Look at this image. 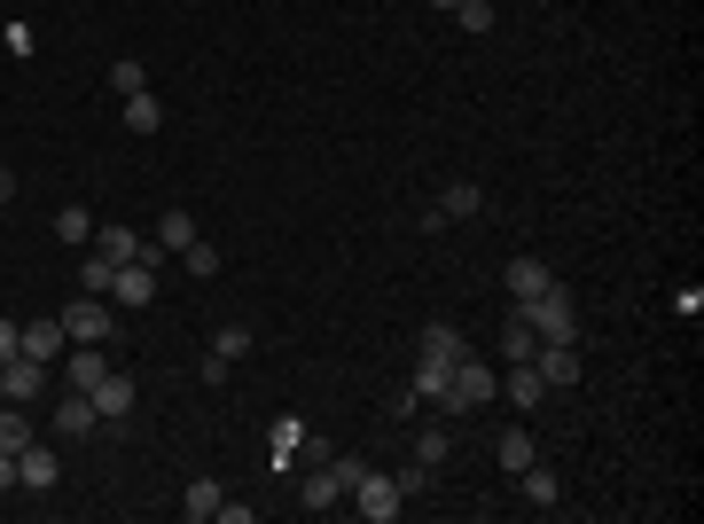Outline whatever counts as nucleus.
I'll list each match as a JSON object with an SVG mask.
<instances>
[{
  "label": "nucleus",
  "instance_id": "nucleus-1",
  "mask_svg": "<svg viewBox=\"0 0 704 524\" xmlns=\"http://www.w3.org/2000/svg\"><path fill=\"white\" fill-rule=\"evenodd\" d=\"M533 321V337L540 345H580V313H572V290H563V282H548V290H533L525 306H516Z\"/></svg>",
  "mask_w": 704,
  "mask_h": 524
},
{
  "label": "nucleus",
  "instance_id": "nucleus-2",
  "mask_svg": "<svg viewBox=\"0 0 704 524\" xmlns=\"http://www.w3.org/2000/svg\"><path fill=\"white\" fill-rule=\"evenodd\" d=\"M493 392H501V376H493L478 353H462V360H454V384H446V407H439V415H478V407H493Z\"/></svg>",
  "mask_w": 704,
  "mask_h": 524
},
{
  "label": "nucleus",
  "instance_id": "nucleus-3",
  "mask_svg": "<svg viewBox=\"0 0 704 524\" xmlns=\"http://www.w3.org/2000/svg\"><path fill=\"white\" fill-rule=\"evenodd\" d=\"M345 501H353V516H368V524H392L407 501H399V486L384 478V469H360V478L345 486Z\"/></svg>",
  "mask_w": 704,
  "mask_h": 524
},
{
  "label": "nucleus",
  "instance_id": "nucleus-4",
  "mask_svg": "<svg viewBox=\"0 0 704 524\" xmlns=\"http://www.w3.org/2000/svg\"><path fill=\"white\" fill-rule=\"evenodd\" d=\"M478 212H486V188H478V180H446V188H439V204L422 212V227L439 235V227H454V219H478Z\"/></svg>",
  "mask_w": 704,
  "mask_h": 524
},
{
  "label": "nucleus",
  "instance_id": "nucleus-5",
  "mask_svg": "<svg viewBox=\"0 0 704 524\" xmlns=\"http://www.w3.org/2000/svg\"><path fill=\"white\" fill-rule=\"evenodd\" d=\"M110 321H118V306L86 290V298L63 313V337H71V345H103V337H110Z\"/></svg>",
  "mask_w": 704,
  "mask_h": 524
},
{
  "label": "nucleus",
  "instance_id": "nucleus-6",
  "mask_svg": "<svg viewBox=\"0 0 704 524\" xmlns=\"http://www.w3.org/2000/svg\"><path fill=\"white\" fill-rule=\"evenodd\" d=\"M110 306H118V313H141V306H157V266L126 259V266L110 274Z\"/></svg>",
  "mask_w": 704,
  "mask_h": 524
},
{
  "label": "nucleus",
  "instance_id": "nucleus-7",
  "mask_svg": "<svg viewBox=\"0 0 704 524\" xmlns=\"http://www.w3.org/2000/svg\"><path fill=\"white\" fill-rule=\"evenodd\" d=\"M39 384H47V360H32V353H16V360H0V400H9V407L39 400Z\"/></svg>",
  "mask_w": 704,
  "mask_h": 524
},
{
  "label": "nucleus",
  "instance_id": "nucleus-8",
  "mask_svg": "<svg viewBox=\"0 0 704 524\" xmlns=\"http://www.w3.org/2000/svg\"><path fill=\"white\" fill-rule=\"evenodd\" d=\"M533 368L548 392H572L580 384V345H533Z\"/></svg>",
  "mask_w": 704,
  "mask_h": 524
},
{
  "label": "nucleus",
  "instance_id": "nucleus-9",
  "mask_svg": "<svg viewBox=\"0 0 704 524\" xmlns=\"http://www.w3.org/2000/svg\"><path fill=\"white\" fill-rule=\"evenodd\" d=\"M501 392H509V407H516V415H533V407L548 400V384H540V368H533V360H509Z\"/></svg>",
  "mask_w": 704,
  "mask_h": 524
},
{
  "label": "nucleus",
  "instance_id": "nucleus-10",
  "mask_svg": "<svg viewBox=\"0 0 704 524\" xmlns=\"http://www.w3.org/2000/svg\"><path fill=\"white\" fill-rule=\"evenodd\" d=\"M103 376H110V368H103V345H71V353H63V392H94Z\"/></svg>",
  "mask_w": 704,
  "mask_h": 524
},
{
  "label": "nucleus",
  "instance_id": "nucleus-11",
  "mask_svg": "<svg viewBox=\"0 0 704 524\" xmlns=\"http://www.w3.org/2000/svg\"><path fill=\"white\" fill-rule=\"evenodd\" d=\"M94 251H103L110 266H126V259H141V251H150V243H141V235H133L126 219H110V227H103V219H94Z\"/></svg>",
  "mask_w": 704,
  "mask_h": 524
},
{
  "label": "nucleus",
  "instance_id": "nucleus-12",
  "mask_svg": "<svg viewBox=\"0 0 704 524\" xmlns=\"http://www.w3.org/2000/svg\"><path fill=\"white\" fill-rule=\"evenodd\" d=\"M407 384H415V400H431V407H446V384H454V360H431V353H422V360H415V376H407Z\"/></svg>",
  "mask_w": 704,
  "mask_h": 524
},
{
  "label": "nucleus",
  "instance_id": "nucleus-13",
  "mask_svg": "<svg viewBox=\"0 0 704 524\" xmlns=\"http://www.w3.org/2000/svg\"><path fill=\"white\" fill-rule=\"evenodd\" d=\"M16 486H24V493H47V486H56V454H47L39 439L16 454Z\"/></svg>",
  "mask_w": 704,
  "mask_h": 524
},
{
  "label": "nucleus",
  "instance_id": "nucleus-14",
  "mask_svg": "<svg viewBox=\"0 0 704 524\" xmlns=\"http://www.w3.org/2000/svg\"><path fill=\"white\" fill-rule=\"evenodd\" d=\"M548 282H556V274H548V259H533V251H525V259H509V298H516V306H525L533 290H548Z\"/></svg>",
  "mask_w": 704,
  "mask_h": 524
},
{
  "label": "nucleus",
  "instance_id": "nucleus-15",
  "mask_svg": "<svg viewBox=\"0 0 704 524\" xmlns=\"http://www.w3.org/2000/svg\"><path fill=\"white\" fill-rule=\"evenodd\" d=\"M63 345H71V337H63V321H24V353H32V360L56 368V360H63Z\"/></svg>",
  "mask_w": 704,
  "mask_h": 524
},
{
  "label": "nucleus",
  "instance_id": "nucleus-16",
  "mask_svg": "<svg viewBox=\"0 0 704 524\" xmlns=\"http://www.w3.org/2000/svg\"><path fill=\"white\" fill-rule=\"evenodd\" d=\"M86 400H94V415H133V400H141V392H133V376H103V384H94Z\"/></svg>",
  "mask_w": 704,
  "mask_h": 524
},
{
  "label": "nucleus",
  "instance_id": "nucleus-17",
  "mask_svg": "<svg viewBox=\"0 0 704 524\" xmlns=\"http://www.w3.org/2000/svg\"><path fill=\"white\" fill-rule=\"evenodd\" d=\"M157 126H165V103H157V94H150V86L126 94V133H157Z\"/></svg>",
  "mask_w": 704,
  "mask_h": 524
},
{
  "label": "nucleus",
  "instance_id": "nucleus-18",
  "mask_svg": "<svg viewBox=\"0 0 704 524\" xmlns=\"http://www.w3.org/2000/svg\"><path fill=\"white\" fill-rule=\"evenodd\" d=\"M422 353H431V360H462V353H469V337H462L454 321H431V329H422Z\"/></svg>",
  "mask_w": 704,
  "mask_h": 524
},
{
  "label": "nucleus",
  "instance_id": "nucleus-19",
  "mask_svg": "<svg viewBox=\"0 0 704 524\" xmlns=\"http://www.w3.org/2000/svg\"><path fill=\"white\" fill-rule=\"evenodd\" d=\"M516 493H525L533 509H556V469H540V462H525V469H516Z\"/></svg>",
  "mask_w": 704,
  "mask_h": 524
},
{
  "label": "nucleus",
  "instance_id": "nucleus-20",
  "mask_svg": "<svg viewBox=\"0 0 704 524\" xmlns=\"http://www.w3.org/2000/svg\"><path fill=\"white\" fill-rule=\"evenodd\" d=\"M150 243H157V251H188V243H196V219H188V212H165Z\"/></svg>",
  "mask_w": 704,
  "mask_h": 524
},
{
  "label": "nucleus",
  "instance_id": "nucleus-21",
  "mask_svg": "<svg viewBox=\"0 0 704 524\" xmlns=\"http://www.w3.org/2000/svg\"><path fill=\"white\" fill-rule=\"evenodd\" d=\"M337 501H345V478H337V469L321 462L313 478H306V509H337Z\"/></svg>",
  "mask_w": 704,
  "mask_h": 524
},
{
  "label": "nucleus",
  "instance_id": "nucleus-22",
  "mask_svg": "<svg viewBox=\"0 0 704 524\" xmlns=\"http://www.w3.org/2000/svg\"><path fill=\"white\" fill-rule=\"evenodd\" d=\"M501 469H509V478H516V469H525V462H540V446H533V431H501Z\"/></svg>",
  "mask_w": 704,
  "mask_h": 524
},
{
  "label": "nucleus",
  "instance_id": "nucleus-23",
  "mask_svg": "<svg viewBox=\"0 0 704 524\" xmlns=\"http://www.w3.org/2000/svg\"><path fill=\"white\" fill-rule=\"evenodd\" d=\"M56 243H94V212L86 204H63L56 212Z\"/></svg>",
  "mask_w": 704,
  "mask_h": 524
},
{
  "label": "nucleus",
  "instance_id": "nucleus-24",
  "mask_svg": "<svg viewBox=\"0 0 704 524\" xmlns=\"http://www.w3.org/2000/svg\"><path fill=\"white\" fill-rule=\"evenodd\" d=\"M94 422H103V415H94V400H86V392H63V439H86Z\"/></svg>",
  "mask_w": 704,
  "mask_h": 524
},
{
  "label": "nucleus",
  "instance_id": "nucleus-25",
  "mask_svg": "<svg viewBox=\"0 0 704 524\" xmlns=\"http://www.w3.org/2000/svg\"><path fill=\"white\" fill-rule=\"evenodd\" d=\"M219 501H227V493H219V478H196L180 509H188V524H204V516H219Z\"/></svg>",
  "mask_w": 704,
  "mask_h": 524
},
{
  "label": "nucleus",
  "instance_id": "nucleus-26",
  "mask_svg": "<svg viewBox=\"0 0 704 524\" xmlns=\"http://www.w3.org/2000/svg\"><path fill=\"white\" fill-rule=\"evenodd\" d=\"M32 446V422H24V407H9L0 400V454H24Z\"/></svg>",
  "mask_w": 704,
  "mask_h": 524
},
{
  "label": "nucleus",
  "instance_id": "nucleus-27",
  "mask_svg": "<svg viewBox=\"0 0 704 524\" xmlns=\"http://www.w3.org/2000/svg\"><path fill=\"white\" fill-rule=\"evenodd\" d=\"M533 345H540V337H533V321H525V313H509V321H501V353H509V360H533Z\"/></svg>",
  "mask_w": 704,
  "mask_h": 524
},
{
  "label": "nucleus",
  "instance_id": "nucleus-28",
  "mask_svg": "<svg viewBox=\"0 0 704 524\" xmlns=\"http://www.w3.org/2000/svg\"><path fill=\"white\" fill-rule=\"evenodd\" d=\"M298 446H306V422L282 415V422H274V462H298Z\"/></svg>",
  "mask_w": 704,
  "mask_h": 524
},
{
  "label": "nucleus",
  "instance_id": "nucleus-29",
  "mask_svg": "<svg viewBox=\"0 0 704 524\" xmlns=\"http://www.w3.org/2000/svg\"><path fill=\"white\" fill-rule=\"evenodd\" d=\"M454 24H462L469 39H486V32H493V0H462V9H454Z\"/></svg>",
  "mask_w": 704,
  "mask_h": 524
},
{
  "label": "nucleus",
  "instance_id": "nucleus-30",
  "mask_svg": "<svg viewBox=\"0 0 704 524\" xmlns=\"http://www.w3.org/2000/svg\"><path fill=\"white\" fill-rule=\"evenodd\" d=\"M141 86H150V63H110V94H118V103L141 94Z\"/></svg>",
  "mask_w": 704,
  "mask_h": 524
},
{
  "label": "nucleus",
  "instance_id": "nucleus-31",
  "mask_svg": "<svg viewBox=\"0 0 704 524\" xmlns=\"http://www.w3.org/2000/svg\"><path fill=\"white\" fill-rule=\"evenodd\" d=\"M212 353H219V360H243V353H251V329H243V321H227L219 337H212Z\"/></svg>",
  "mask_w": 704,
  "mask_h": 524
},
{
  "label": "nucleus",
  "instance_id": "nucleus-32",
  "mask_svg": "<svg viewBox=\"0 0 704 524\" xmlns=\"http://www.w3.org/2000/svg\"><path fill=\"white\" fill-rule=\"evenodd\" d=\"M392 486H399V501L431 493V462H407V469H392Z\"/></svg>",
  "mask_w": 704,
  "mask_h": 524
},
{
  "label": "nucleus",
  "instance_id": "nucleus-33",
  "mask_svg": "<svg viewBox=\"0 0 704 524\" xmlns=\"http://www.w3.org/2000/svg\"><path fill=\"white\" fill-rule=\"evenodd\" d=\"M180 259H188V274H196V282H212V274H219V251L204 243V235H196V243H188Z\"/></svg>",
  "mask_w": 704,
  "mask_h": 524
},
{
  "label": "nucleus",
  "instance_id": "nucleus-34",
  "mask_svg": "<svg viewBox=\"0 0 704 524\" xmlns=\"http://www.w3.org/2000/svg\"><path fill=\"white\" fill-rule=\"evenodd\" d=\"M110 274H118V266H110L103 251H94V259L79 266V282H86V290H94V298H110Z\"/></svg>",
  "mask_w": 704,
  "mask_h": 524
},
{
  "label": "nucleus",
  "instance_id": "nucleus-35",
  "mask_svg": "<svg viewBox=\"0 0 704 524\" xmlns=\"http://www.w3.org/2000/svg\"><path fill=\"white\" fill-rule=\"evenodd\" d=\"M16 353H24V321L0 313V360H16Z\"/></svg>",
  "mask_w": 704,
  "mask_h": 524
},
{
  "label": "nucleus",
  "instance_id": "nucleus-36",
  "mask_svg": "<svg viewBox=\"0 0 704 524\" xmlns=\"http://www.w3.org/2000/svg\"><path fill=\"white\" fill-rule=\"evenodd\" d=\"M415 462H431V469H439V462H446V439H439V431H422V439H415Z\"/></svg>",
  "mask_w": 704,
  "mask_h": 524
},
{
  "label": "nucleus",
  "instance_id": "nucleus-37",
  "mask_svg": "<svg viewBox=\"0 0 704 524\" xmlns=\"http://www.w3.org/2000/svg\"><path fill=\"white\" fill-rule=\"evenodd\" d=\"M9 204H16V172H9V165H0V212H9Z\"/></svg>",
  "mask_w": 704,
  "mask_h": 524
},
{
  "label": "nucleus",
  "instance_id": "nucleus-38",
  "mask_svg": "<svg viewBox=\"0 0 704 524\" xmlns=\"http://www.w3.org/2000/svg\"><path fill=\"white\" fill-rule=\"evenodd\" d=\"M0 493H16V454H0Z\"/></svg>",
  "mask_w": 704,
  "mask_h": 524
},
{
  "label": "nucleus",
  "instance_id": "nucleus-39",
  "mask_svg": "<svg viewBox=\"0 0 704 524\" xmlns=\"http://www.w3.org/2000/svg\"><path fill=\"white\" fill-rule=\"evenodd\" d=\"M431 9H446V16H454V9H462V0H431Z\"/></svg>",
  "mask_w": 704,
  "mask_h": 524
}]
</instances>
